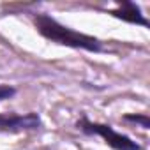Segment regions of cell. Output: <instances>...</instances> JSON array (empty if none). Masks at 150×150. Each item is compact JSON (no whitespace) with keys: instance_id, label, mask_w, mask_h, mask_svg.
Segmentation results:
<instances>
[{"instance_id":"obj_1","label":"cell","mask_w":150,"mask_h":150,"mask_svg":"<svg viewBox=\"0 0 150 150\" xmlns=\"http://www.w3.org/2000/svg\"><path fill=\"white\" fill-rule=\"evenodd\" d=\"M34 25H35L37 32L51 42H57V44H62V46H67L72 50H85L90 53L103 51V42L97 37L81 34L71 27H65L46 13H35Z\"/></svg>"},{"instance_id":"obj_2","label":"cell","mask_w":150,"mask_h":150,"mask_svg":"<svg viewBox=\"0 0 150 150\" xmlns=\"http://www.w3.org/2000/svg\"><path fill=\"white\" fill-rule=\"evenodd\" d=\"M78 129H81L85 134H96L106 141L113 150H141L136 141H132L129 136L117 132L111 125L108 124H99V122H90L87 117H81L78 122Z\"/></svg>"},{"instance_id":"obj_3","label":"cell","mask_w":150,"mask_h":150,"mask_svg":"<svg viewBox=\"0 0 150 150\" xmlns=\"http://www.w3.org/2000/svg\"><path fill=\"white\" fill-rule=\"evenodd\" d=\"M41 125V118L37 113L30 111L25 115H2L0 113V129L6 131H30Z\"/></svg>"},{"instance_id":"obj_4","label":"cell","mask_w":150,"mask_h":150,"mask_svg":"<svg viewBox=\"0 0 150 150\" xmlns=\"http://www.w3.org/2000/svg\"><path fill=\"white\" fill-rule=\"evenodd\" d=\"M113 16L127 21V23H134V25H141V27H148V21L145 18V14L141 13L139 6H136L134 2H127V0H124V2L118 4V9L111 11Z\"/></svg>"},{"instance_id":"obj_5","label":"cell","mask_w":150,"mask_h":150,"mask_svg":"<svg viewBox=\"0 0 150 150\" xmlns=\"http://www.w3.org/2000/svg\"><path fill=\"white\" fill-rule=\"evenodd\" d=\"M124 120H127V122H134V124H139L143 129H148V127H150V120H148L146 115H132V113H129V115H124Z\"/></svg>"},{"instance_id":"obj_6","label":"cell","mask_w":150,"mask_h":150,"mask_svg":"<svg viewBox=\"0 0 150 150\" xmlns=\"http://www.w3.org/2000/svg\"><path fill=\"white\" fill-rule=\"evenodd\" d=\"M16 94V88L11 87V85H0V101H4V99H9Z\"/></svg>"}]
</instances>
